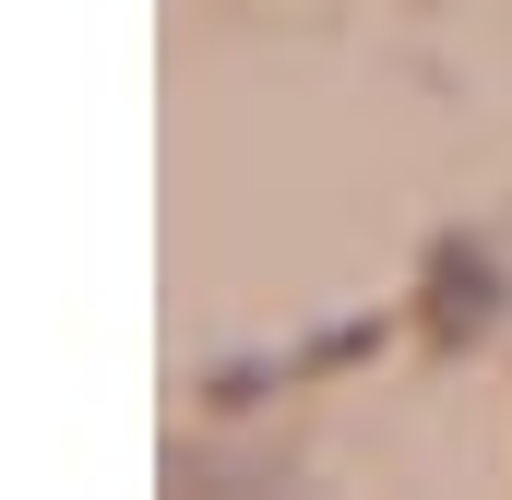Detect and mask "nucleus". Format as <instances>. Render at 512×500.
<instances>
[{
	"instance_id": "1",
	"label": "nucleus",
	"mask_w": 512,
	"mask_h": 500,
	"mask_svg": "<svg viewBox=\"0 0 512 500\" xmlns=\"http://www.w3.org/2000/svg\"><path fill=\"white\" fill-rule=\"evenodd\" d=\"M429 286H441V298H429V334H441V346H465V334L501 322V262H489V239H441L429 250Z\"/></svg>"
}]
</instances>
